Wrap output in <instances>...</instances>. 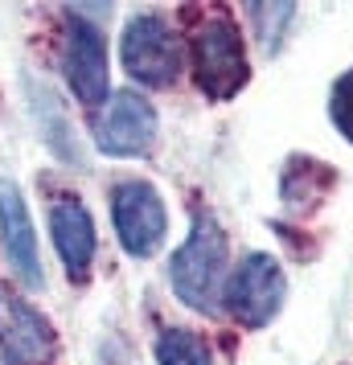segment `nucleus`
<instances>
[{"instance_id":"8","label":"nucleus","mask_w":353,"mask_h":365,"mask_svg":"<svg viewBox=\"0 0 353 365\" xmlns=\"http://www.w3.org/2000/svg\"><path fill=\"white\" fill-rule=\"evenodd\" d=\"M156 140V107L140 91H111L95 115V144L107 156H140Z\"/></svg>"},{"instance_id":"3","label":"nucleus","mask_w":353,"mask_h":365,"mask_svg":"<svg viewBox=\"0 0 353 365\" xmlns=\"http://www.w3.org/2000/svg\"><path fill=\"white\" fill-rule=\"evenodd\" d=\"M284 296H287V279H284V267L275 263V255L247 250L235 263V271L226 275L222 308L235 316L238 324L263 329V324L275 320V312L284 308Z\"/></svg>"},{"instance_id":"9","label":"nucleus","mask_w":353,"mask_h":365,"mask_svg":"<svg viewBox=\"0 0 353 365\" xmlns=\"http://www.w3.org/2000/svg\"><path fill=\"white\" fill-rule=\"evenodd\" d=\"M0 247L4 259L13 267L25 287H46V271H41V247H37V226L34 214L21 197L17 181H0Z\"/></svg>"},{"instance_id":"2","label":"nucleus","mask_w":353,"mask_h":365,"mask_svg":"<svg viewBox=\"0 0 353 365\" xmlns=\"http://www.w3.org/2000/svg\"><path fill=\"white\" fill-rule=\"evenodd\" d=\"M189 58H193V83L210 99H235L251 78L247 41H242L235 21L226 17H210L193 29Z\"/></svg>"},{"instance_id":"5","label":"nucleus","mask_w":353,"mask_h":365,"mask_svg":"<svg viewBox=\"0 0 353 365\" xmlns=\"http://www.w3.org/2000/svg\"><path fill=\"white\" fill-rule=\"evenodd\" d=\"M111 226L132 259H148L168 234V210L148 181H119L111 189Z\"/></svg>"},{"instance_id":"6","label":"nucleus","mask_w":353,"mask_h":365,"mask_svg":"<svg viewBox=\"0 0 353 365\" xmlns=\"http://www.w3.org/2000/svg\"><path fill=\"white\" fill-rule=\"evenodd\" d=\"M62 74L74 99L86 107H103L111 99V66H107V37L83 13H66V41H62Z\"/></svg>"},{"instance_id":"10","label":"nucleus","mask_w":353,"mask_h":365,"mask_svg":"<svg viewBox=\"0 0 353 365\" xmlns=\"http://www.w3.org/2000/svg\"><path fill=\"white\" fill-rule=\"evenodd\" d=\"M50 238L53 250L66 267V275L74 283L91 279V267H95V250H99V238H95V217L74 193H62V197L50 201Z\"/></svg>"},{"instance_id":"4","label":"nucleus","mask_w":353,"mask_h":365,"mask_svg":"<svg viewBox=\"0 0 353 365\" xmlns=\"http://www.w3.org/2000/svg\"><path fill=\"white\" fill-rule=\"evenodd\" d=\"M119 58H123V70L132 74L140 86L148 91H160V86H173L177 74H181V41L168 29L165 17L156 13H140L123 25V37H119Z\"/></svg>"},{"instance_id":"1","label":"nucleus","mask_w":353,"mask_h":365,"mask_svg":"<svg viewBox=\"0 0 353 365\" xmlns=\"http://www.w3.org/2000/svg\"><path fill=\"white\" fill-rule=\"evenodd\" d=\"M226 234L210 214H198L189 226L185 242L168 259V283L173 296L193 312H218L222 287H226Z\"/></svg>"},{"instance_id":"7","label":"nucleus","mask_w":353,"mask_h":365,"mask_svg":"<svg viewBox=\"0 0 353 365\" xmlns=\"http://www.w3.org/2000/svg\"><path fill=\"white\" fill-rule=\"evenodd\" d=\"M0 353L13 365H50L58 357V332L17 287L0 283Z\"/></svg>"},{"instance_id":"12","label":"nucleus","mask_w":353,"mask_h":365,"mask_svg":"<svg viewBox=\"0 0 353 365\" xmlns=\"http://www.w3.org/2000/svg\"><path fill=\"white\" fill-rule=\"evenodd\" d=\"M329 115H333L337 132L353 144V70H349V74H341V78L333 83V95H329Z\"/></svg>"},{"instance_id":"11","label":"nucleus","mask_w":353,"mask_h":365,"mask_svg":"<svg viewBox=\"0 0 353 365\" xmlns=\"http://www.w3.org/2000/svg\"><path fill=\"white\" fill-rule=\"evenodd\" d=\"M156 365H214V353L193 329H165L156 336Z\"/></svg>"}]
</instances>
